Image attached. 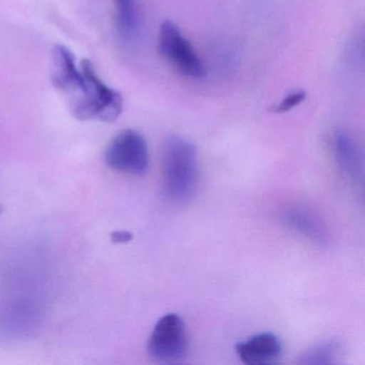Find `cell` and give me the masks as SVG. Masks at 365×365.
I'll return each mask as SVG.
<instances>
[{
    "label": "cell",
    "mask_w": 365,
    "mask_h": 365,
    "mask_svg": "<svg viewBox=\"0 0 365 365\" xmlns=\"http://www.w3.org/2000/svg\"><path fill=\"white\" fill-rule=\"evenodd\" d=\"M114 5L119 36L123 41H134L140 29V14L138 0H114Z\"/></svg>",
    "instance_id": "cell-10"
},
{
    "label": "cell",
    "mask_w": 365,
    "mask_h": 365,
    "mask_svg": "<svg viewBox=\"0 0 365 365\" xmlns=\"http://www.w3.org/2000/svg\"><path fill=\"white\" fill-rule=\"evenodd\" d=\"M282 222L290 230L311 239L314 242L324 243L327 232L322 222L309 211L303 208H294L285 211L282 215Z\"/></svg>",
    "instance_id": "cell-9"
},
{
    "label": "cell",
    "mask_w": 365,
    "mask_h": 365,
    "mask_svg": "<svg viewBox=\"0 0 365 365\" xmlns=\"http://www.w3.org/2000/svg\"><path fill=\"white\" fill-rule=\"evenodd\" d=\"M133 239V235L127 230H121V232H115L112 234V241L114 243H125L129 242Z\"/></svg>",
    "instance_id": "cell-13"
},
{
    "label": "cell",
    "mask_w": 365,
    "mask_h": 365,
    "mask_svg": "<svg viewBox=\"0 0 365 365\" xmlns=\"http://www.w3.org/2000/svg\"><path fill=\"white\" fill-rule=\"evenodd\" d=\"M337 346L334 343H326L307 350L304 356H301L302 364H328L333 362V358L337 352Z\"/></svg>",
    "instance_id": "cell-11"
},
{
    "label": "cell",
    "mask_w": 365,
    "mask_h": 365,
    "mask_svg": "<svg viewBox=\"0 0 365 365\" xmlns=\"http://www.w3.org/2000/svg\"><path fill=\"white\" fill-rule=\"evenodd\" d=\"M83 82L73 97L70 98V110L78 120H99L113 123L123 108V100L118 91L108 87L96 72L88 59L81 63Z\"/></svg>",
    "instance_id": "cell-2"
},
{
    "label": "cell",
    "mask_w": 365,
    "mask_h": 365,
    "mask_svg": "<svg viewBox=\"0 0 365 365\" xmlns=\"http://www.w3.org/2000/svg\"><path fill=\"white\" fill-rule=\"evenodd\" d=\"M53 85L68 98L76 95L83 82L82 71L76 65V57L69 48L56 46L52 52Z\"/></svg>",
    "instance_id": "cell-6"
},
{
    "label": "cell",
    "mask_w": 365,
    "mask_h": 365,
    "mask_svg": "<svg viewBox=\"0 0 365 365\" xmlns=\"http://www.w3.org/2000/svg\"><path fill=\"white\" fill-rule=\"evenodd\" d=\"M159 50L162 56L183 76L191 78H202L206 76L207 69L202 59L172 21H165L161 25Z\"/></svg>",
    "instance_id": "cell-5"
},
{
    "label": "cell",
    "mask_w": 365,
    "mask_h": 365,
    "mask_svg": "<svg viewBox=\"0 0 365 365\" xmlns=\"http://www.w3.org/2000/svg\"><path fill=\"white\" fill-rule=\"evenodd\" d=\"M187 350L189 339L182 318L174 313L160 318L149 339V356L158 362L177 363L187 356Z\"/></svg>",
    "instance_id": "cell-4"
},
{
    "label": "cell",
    "mask_w": 365,
    "mask_h": 365,
    "mask_svg": "<svg viewBox=\"0 0 365 365\" xmlns=\"http://www.w3.org/2000/svg\"><path fill=\"white\" fill-rule=\"evenodd\" d=\"M106 162L112 170L123 174H146L149 168V150L144 136L134 130L120 132L108 144Z\"/></svg>",
    "instance_id": "cell-3"
},
{
    "label": "cell",
    "mask_w": 365,
    "mask_h": 365,
    "mask_svg": "<svg viewBox=\"0 0 365 365\" xmlns=\"http://www.w3.org/2000/svg\"><path fill=\"white\" fill-rule=\"evenodd\" d=\"M307 98V93L303 91H294L288 93L279 103L274 106L275 113H287L300 106Z\"/></svg>",
    "instance_id": "cell-12"
},
{
    "label": "cell",
    "mask_w": 365,
    "mask_h": 365,
    "mask_svg": "<svg viewBox=\"0 0 365 365\" xmlns=\"http://www.w3.org/2000/svg\"><path fill=\"white\" fill-rule=\"evenodd\" d=\"M236 352L245 364H270L281 356L282 345L277 335L264 332L237 344Z\"/></svg>",
    "instance_id": "cell-7"
},
{
    "label": "cell",
    "mask_w": 365,
    "mask_h": 365,
    "mask_svg": "<svg viewBox=\"0 0 365 365\" xmlns=\"http://www.w3.org/2000/svg\"><path fill=\"white\" fill-rule=\"evenodd\" d=\"M335 159L341 170L352 181L362 178L363 155L356 140L343 130H337L333 136Z\"/></svg>",
    "instance_id": "cell-8"
},
{
    "label": "cell",
    "mask_w": 365,
    "mask_h": 365,
    "mask_svg": "<svg viewBox=\"0 0 365 365\" xmlns=\"http://www.w3.org/2000/svg\"><path fill=\"white\" fill-rule=\"evenodd\" d=\"M162 175L168 200L177 205L189 202L200 180L196 147L180 136H170L162 148Z\"/></svg>",
    "instance_id": "cell-1"
}]
</instances>
